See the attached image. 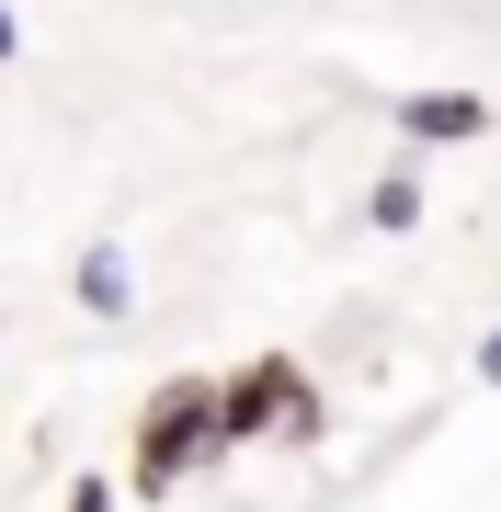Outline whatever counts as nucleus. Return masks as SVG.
Here are the masks:
<instances>
[{"instance_id":"nucleus-1","label":"nucleus","mask_w":501,"mask_h":512,"mask_svg":"<svg viewBox=\"0 0 501 512\" xmlns=\"http://www.w3.org/2000/svg\"><path fill=\"white\" fill-rule=\"evenodd\" d=\"M228 456V376H160L149 410L126 433V490L137 501H171L183 478H205Z\"/></svg>"},{"instance_id":"nucleus-2","label":"nucleus","mask_w":501,"mask_h":512,"mask_svg":"<svg viewBox=\"0 0 501 512\" xmlns=\"http://www.w3.org/2000/svg\"><path fill=\"white\" fill-rule=\"evenodd\" d=\"M319 433H331V399L308 387L297 353H251L228 376V456L240 444H319Z\"/></svg>"},{"instance_id":"nucleus-3","label":"nucleus","mask_w":501,"mask_h":512,"mask_svg":"<svg viewBox=\"0 0 501 512\" xmlns=\"http://www.w3.org/2000/svg\"><path fill=\"white\" fill-rule=\"evenodd\" d=\"M399 137L410 148H479L490 137V92H399Z\"/></svg>"},{"instance_id":"nucleus-4","label":"nucleus","mask_w":501,"mask_h":512,"mask_svg":"<svg viewBox=\"0 0 501 512\" xmlns=\"http://www.w3.org/2000/svg\"><path fill=\"white\" fill-rule=\"evenodd\" d=\"M69 296H80L92 319H137V262L114 251V239H92V251L69 262Z\"/></svg>"},{"instance_id":"nucleus-5","label":"nucleus","mask_w":501,"mask_h":512,"mask_svg":"<svg viewBox=\"0 0 501 512\" xmlns=\"http://www.w3.org/2000/svg\"><path fill=\"white\" fill-rule=\"evenodd\" d=\"M422 205H433V194H422V171H388V183L365 194V228H388V239H410V228H422Z\"/></svg>"},{"instance_id":"nucleus-6","label":"nucleus","mask_w":501,"mask_h":512,"mask_svg":"<svg viewBox=\"0 0 501 512\" xmlns=\"http://www.w3.org/2000/svg\"><path fill=\"white\" fill-rule=\"evenodd\" d=\"M69 512H126V501H114V478H69Z\"/></svg>"},{"instance_id":"nucleus-7","label":"nucleus","mask_w":501,"mask_h":512,"mask_svg":"<svg viewBox=\"0 0 501 512\" xmlns=\"http://www.w3.org/2000/svg\"><path fill=\"white\" fill-rule=\"evenodd\" d=\"M479 387H501V319L479 330Z\"/></svg>"},{"instance_id":"nucleus-8","label":"nucleus","mask_w":501,"mask_h":512,"mask_svg":"<svg viewBox=\"0 0 501 512\" xmlns=\"http://www.w3.org/2000/svg\"><path fill=\"white\" fill-rule=\"evenodd\" d=\"M12 57H23V12L0 0V69H12Z\"/></svg>"}]
</instances>
